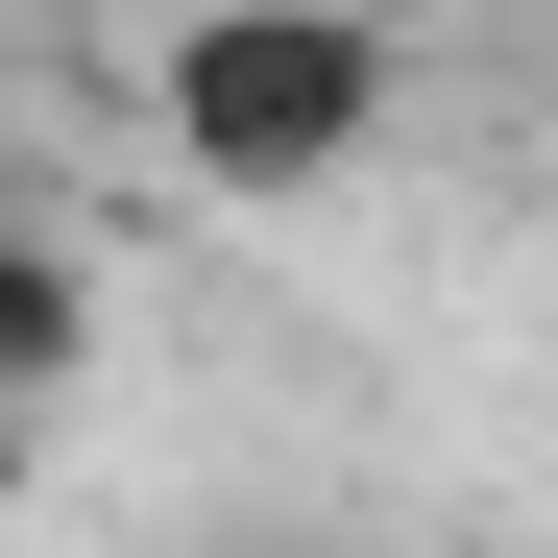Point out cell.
Masks as SVG:
<instances>
[{
    "label": "cell",
    "mask_w": 558,
    "mask_h": 558,
    "mask_svg": "<svg viewBox=\"0 0 558 558\" xmlns=\"http://www.w3.org/2000/svg\"><path fill=\"white\" fill-rule=\"evenodd\" d=\"M25 413H49V389H25V364H0V486H25Z\"/></svg>",
    "instance_id": "3"
},
{
    "label": "cell",
    "mask_w": 558,
    "mask_h": 558,
    "mask_svg": "<svg viewBox=\"0 0 558 558\" xmlns=\"http://www.w3.org/2000/svg\"><path fill=\"white\" fill-rule=\"evenodd\" d=\"M73 340H98V292H73V243H25V219H0V364H25V389H49Z\"/></svg>",
    "instance_id": "2"
},
{
    "label": "cell",
    "mask_w": 558,
    "mask_h": 558,
    "mask_svg": "<svg viewBox=\"0 0 558 558\" xmlns=\"http://www.w3.org/2000/svg\"><path fill=\"white\" fill-rule=\"evenodd\" d=\"M146 122H170V170H219V195H316V170L389 146V25H364V0H195V25L146 49Z\"/></svg>",
    "instance_id": "1"
}]
</instances>
